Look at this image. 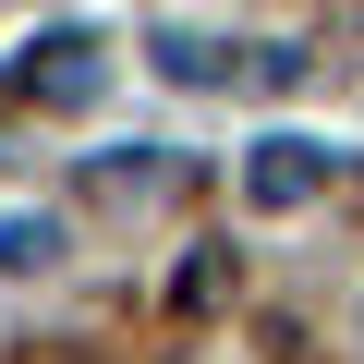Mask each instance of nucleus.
I'll list each match as a JSON object with an SVG mask.
<instances>
[{
  "label": "nucleus",
  "mask_w": 364,
  "mask_h": 364,
  "mask_svg": "<svg viewBox=\"0 0 364 364\" xmlns=\"http://www.w3.org/2000/svg\"><path fill=\"white\" fill-rule=\"evenodd\" d=\"M182 182H195V158H170V146H109V158H85V207H109V219H146V207H170Z\"/></svg>",
  "instance_id": "f03ea898"
},
{
  "label": "nucleus",
  "mask_w": 364,
  "mask_h": 364,
  "mask_svg": "<svg viewBox=\"0 0 364 364\" xmlns=\"http://www.w3.org/2000/svg\"><path fill=\"white\" fill-rule=\"evenodd\" d=\"M219 304H231V243H182V267H170V316L207 328Z\"/></svg>",
  "instance_id": "20e7f679"
},
{
  "label": "nucleus",
  "mask_w": 364,
  "mask_h": 364,
  "mask_svg": "<svg viewBox=\"0 0 364 364\" xmlns=\"http://www.w3.org/2000/svg\"><path fill=\"white\" fill-rule=\"evenodd\" d=\"M97 85H109V49L85 25H49L25 37V61H0V109H85Z\"/></svg>",
  "instance_id": "f257e3e1"
},
{
  "label": "nucleus",
  "mask_w": 364,
  "mask_h": 364,
  "mask_svg": "<svg viewBox=\"0 0 364 364\" xmlns=\"http://www.w3.org/2000/svg\"><path fill=\"white\" fill-rule=\"evenodd\" d=\"M316 195H328V146H316V134L243 146V207H255V219H291V207H316Z\"/></svg>",
  "instance_id": "7ed1b4c3"
},
{
  "label": "nucleus",
  "mask_w": 364,
  "mask_h": 364,
  "mask_svg": "<svg viewBox=\"0 0 364 364\" xmlns=\"http://www.w3.org/2000/svg\"><path fill=\"white\" fill-rule=\"evenodd\" d=\"M49 267H61V219L13 207V219H0V279H49Z\"/></svg>",
  "instance_id": "39448f33"
},
{
  "label": "nucleus",
  "mask_w": 364,
  "mask_h": 364,
  "mask_svg": "<svg viewBox=\"0 0 364 364\" xmlns=\"http://www.w3.org/2000/svg\"><path fill=\"white\" fill-rule=\"evenodd\" d=\"M49 364H85V352H49Z\"/></svg>",
  "instance_id": "423d86ee"
}]
</instances>
